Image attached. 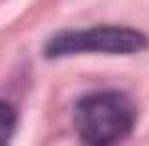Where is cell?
Here are the masks:
<instances>
[{
    "label": "cell",
    "mask_w": 149,
    "mask_h": 146,
    "mask_svg": "<svg viewBox=\"0 0 149 146\" xmlns=\"http://www.w3.org/2000/svg\"><path fill=\"white\" fill-rule=\"evenodd\" d=\"M138 109L123 92H92L74 103V129L83 143L106 146L123 140L135 126Z\"/></svg>",
    "instance_id": "obj_1"
},
{
    "label": "cell",
    "mask_w": 149,
    "mask_h": 146,
    "mask_svg": "<svg viewBox=\"0 0 149 146\" xmlns=\"http://www.w3.org/2000/svg\"><path fill=\"white\" fill-rule=\"evenodd\" d=\"M146 35L129 29V26H89V29H72L60 32L46 43V57H69L83 52H100V55H135L146 49Z\"/></svg>",
    "instance_id": "obj_2"
},
{
    "label": "cell",
    "mask_w": 149,
    "mask_h": 146,
    "mask_svg": "<svg viewBox=\"0 0 149 146\" xmlns=\"http://www.w3.org/2000/svg\"><path fill=\"white\" fill-rule=\"evenodd\" d=\"M15 123H17V112L12 109L6 100H0V143H6L15 132Z\"/></svg>",
    "instance_id": "obj_3"
}]
</instances>
